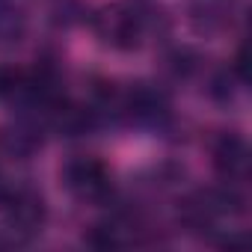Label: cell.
Masks as SVG:
<instances>
[{
  "label": "cell",
  "instance_id": "5",
  "mask_svg": "<svg viewBox=\"0 0 252 252\" xmlns=\"http://www.w3.org/2000/svg\"><path fill=\"white\" fill-rule=\"evenodd\" d=\"M30 6L27 0H0V48H12L27 36Z\"/></svg>",
  "mask_w": 252,
  "mask_h": 252
},
{
  "label": "cell",
  "instance_id": "1",
  "mask_svg": "<svg viewBox=\"0 0 252 252\" xmlns=\"http://www.w3.org/2000/svg\"><path fill=\"white\" fill-rule=\"evenodd\" d=\"M98 39L116 51H134L146 36V18L131 3H110L92 18Z\"/></svg>",
  "mask_w": 252,
  "mask_h": 252
},
{
  "label": "cell",
  "instance_id": "4",
  "mask_svg": "<svg viewBox=\"0 0 252 252\" xmlns=\"http://www.w3.org/2000/svg\"><path fill=\"white\" fill-rule=\"evenodd\" d=\"M214 166L228 184H240L249 175V149L237 134H222L214 143Z\"/></svg>",
  "mask_w": 252,
  "mask_h": 252
},
{
  "label": "cell",
  "instance_id": "6",
  "mask_svg": "<svg viewBox=\"0 0 252 252\" xmlns=\"http://www.w3.org/2000/svg\"><path fill=\"white\" fill-rule=\"evenodd\" d=\"M33 95V74L24 71L21 65H0V101L15 104V101H30Z\"/></svg>",
  "mask_w": 252,
  "mask_h": 252
},
{
  "label": "cell",
  "instance_id": "2",
  "mask_svg": "<svg viewBox=\"0 0 252 252\" xmlns=\"http://www.w3.org/2000/svg\"><path fill=\"white\" fill-rule=\"evenodd\" d=\"M63 181L68 187V193L80 202L89 205H101L104 199H110L113 193V172L104 160L98 158H71L63 169Z\"/></svg>",
  "mask_w": 252,
  "mask_h": 252
},
{
  "label": "cell",
  "instance_id": "3",
  "mask_svg": "<svg viewBox=\"0 0 252 252\" xmlns=\"http://www.w3.org/2000/svg\"><path fill=\"white\" fill-rule=\"evenodd\" d=\"M0 211H3V217H6L9 231H15L18 237L39 234L42 225H45V217H48L45 199L33 187H12V193L6 196V202H3Z\"/></svg>",
  "mask_w": 252,
  "mask_h": 252
}]
</instances>
